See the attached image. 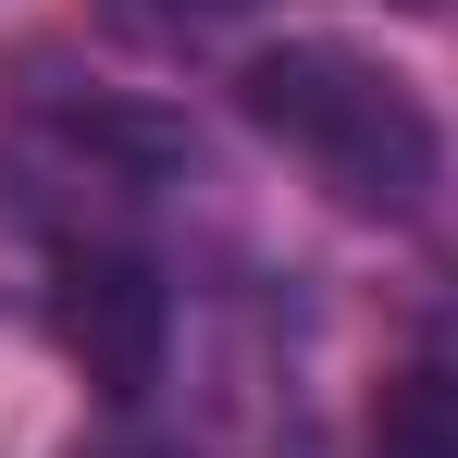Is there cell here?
Listing matches in <instances>:
<instances>
[{
	"label": "cell",
	"instance_id": "7a4b0ae2",
	"mask_svg": "<svg viewBox=\"0 0 458 458\" xmlns=\"http://www.w3.org/2000/svg\"><path fill=\"white\" fill-rule=\"evenodd\" d=\"M50 310H63V347L87 360L99 396H149L161 384V347H174V285H161L149 235L137 224H87V235H50Z\"/></svg>",
	"mask_w": 458,
	"mask_h": 458
},
{
	"label": "cell",
	"instance_id": "3957f363",
	"mask_svg": "<svg viewBox=\"0 0 458 458\" xmlns=\"http://www.w3.org/2000/svg\"><path fill=\"white\" fill-rule=\"evenodd\" d=\"M372 458H458V347H421L372 409Z\"/></svg>",
	"mask_w": 458,
	"mask_h": 458
},
{
	"label": "cell",
	"instance_id": "6da1fadb",
	"mask_svg": "<svg viewBox=\"0 0 458 458\" xmlns=\"http://www.w3.org/2000/svg\"><path fill=\"white\" fill-rule=\"evenodd\" d=\"M235 112H248L285 161H298L322 199H347V211H372V224H409V211L446 186V137H434V112L384 75V63L335 50V38L248 50Z\"/></svg>",
	"mask_w": 458,
	"mask_h": 458
},
{
	"label": "cell",
	"instance_id": "277c9868",
	"mask_svg": "<svg viewBox=\"0 0 458 458\" xmlns=\"http://www.w3.org/2000/svg\"><path fill=\"white\" fill-rule=\"evenodd\" d=\"M112 38H137V50H211V38H235L260 0H87Z\"/></svg>",
	"mask_w": 458,
	"mask_h": 458
}]
</instances>
